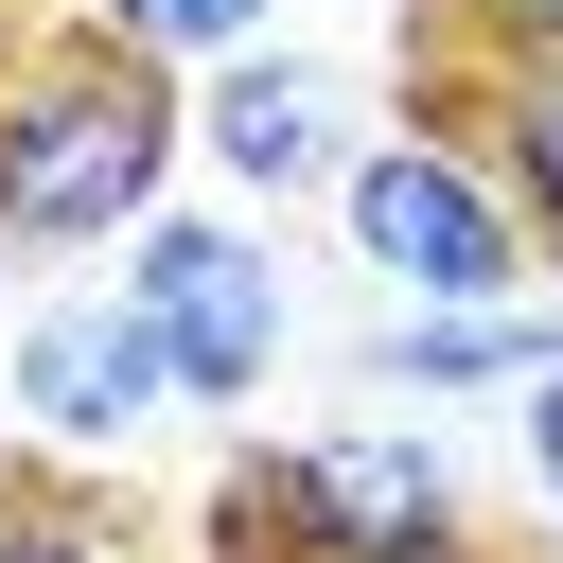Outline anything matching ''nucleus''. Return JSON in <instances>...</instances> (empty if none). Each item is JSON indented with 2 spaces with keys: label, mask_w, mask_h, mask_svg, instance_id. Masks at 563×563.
Returning a JSON list of instances; mask_svg holds the SVG:
<instances>
[{
  "label": "nucleus",
  "mask_w": 563,
  "mask_h": 563,
  "mask_svg": "<svg viewBox=\"0 0 563 563\" xmlns=\"http://www.w3.org/2000/svg\"><path fill=\"white\" fill-rule=\"evenodd\" d=\"M194 176V88L106 53L88 18L0 35V246H141Z\"/></svg>",
  "instance_id": "nucleus-1"
},
{
  "label": "nucleus",
  "mask_w": 563,
  "mask_h": 563,
  "mask_svg": "<svg viewBox=\"0 0 563 563\" xmlns=\"http://www.w3.org/2000/svg\"><path fill=\"white\" fill-rule=\"evenodd\" d=\"M334 246L387 282V317H475V299H528V282H545L510 176H493L475 141H440V123H369V141H352Z\"/></svg>",
  "instance_id": "nucleus-2"
},
{
  "label": "nucleus",
  "mask_w": 563,
  "mask_h": 563,
  "mask_svg": "<svg viewBox=\"0 0 563 563\" xmlns=\"http://www.w3.org/2000/svg\"><path fill=\"white\" fill-rule=\"evenodd\" d=\"M123 299H141V334L176 352V405H194V422H229V405L282 387L299 299H282V246H264L246 211H194V194H176V211L123 246Z\"/></svg>",
  "instance_id": "nucleus-3"
},
{
  "label": "nucleus",
  "mask_w": 563,
  "mask_h": 563,
  "mask_svg": "<svg viewBox=\"0 0 563 563\" xmlns=\"http://www.w3.org/2000/svg\"><path fill=\"white\" fill-rule=\"evenodd\" d=\"M264 493H282V545L299 563H475V493H457V440L440 422L264 440Z\"/></svg>",
  "instance_id": "nucleus-4"
},
{
  "label": "nucleus",
  "mask_w": 563,
  "mask_h": 563,
  "mask_svg": "<svg viewBox=\"0 0 563 563\" xmlns=\"http://www.w3.org/2000/svg\"><path fill=\"white\" fill-rule=\"evenodd\" d=\"M0 387H18V422H35L53 457H141L158 422H194V405H176V352L141 334V299H123V282L35 299V317H18V352H0Z\"/></svg>",
  "instance_id": "nucleus-5"
},
{
  "label": "nucleus",
  "mask_w": 563,
  "mask_h": 563,
  "mask_svg": "<svg viewBox=\"0 0 563 563\" xmlns=\"http://www.w3.org/2000/svg\"><path fill=\"white\" fill-rule=\"evenodd\" d=\"M352 141H369V106H352V70L299 53V35H264V53H229V70L194 88V158H211L229 211H299V194L334 211Z\"/></svg>",
  "instance_id": "nucleus-6"
},
{
  "label": "nucleus",
  "mask_w": 563,
  "mask_h": 563,
  "mask_svg": "<svg viewBox=\"0 0 563 563\" xmlns=\"http://www.w3.org/2000/svg\"><path fill=\"white\" fill-rule=\"evenodd\" d=\"M405 123H440V141H475L493 176H510V211H528V246L563 264V53H493L475 18H405Z\"/></svg>",
  "instance_id": "nucleus-7"
},
{
  "label": "nucleus",
  "mask_w": 563,
  "mask_h": 563,
  "mask_svg": "<svg viewBox=\"0 0 563 563\" xmlns=\"http://www.w3.org/2000/svg\"><path fill=\"white\" fill-rule=\"evenodd\" d=\"M563 369V299H475V317H387L369 387L387 405H528Z\"/></svg>",
  "instance_id": "nucleus-8"
},
{
  "label": "nucleus",
  "mask_w": 563,
  "mask_h": 563,
  "mask_svg": "<svg viewBox=\"0 0 563 563\" xmlns=\"http://www.w3.org/2000/svg\"><path fill=\"white\" fill-rule=\"evenodd\" d=\"M106 53H141V70H176V88H211L229 53H264L282 35V0H70Z\"/></svg>",
  "instance_id": "nucleus-9"
},
{
  "label": "nucleus",
  "mask_w": 563,
  "mask_h": 563,
  "mask_svg": "<svg viewBox=\"0 0 563 563\" xmlns=\"http://www.w3.org/2000/svg\"><path fill=\"white\" fill-rule=\"evenodd\" d=\"M0 563H123L106 493H0Z\"/></svg>",
  "instance_id": "nucleus-10"
},
{
  "label": "nucleus",
  "mask_w": 563,
  "mask_h": 563,
  "mask_svg": "<svg viewBox=\"0 0 563 563\" xmlns=\"http://www.w3.org/2000/svg\"><path fill=\"white\" fill-rule=\"evenodd\" d=\"M510 457H528V510H545V528H563V369H545V387H528V405H510Z\"/></svg>",
  "instance_id": "nucleus-11"
},
{
  "label": "nucleus",
  "mask_w": 563,
  "mask_h": 563,
  "mask_svg": "<svg viewBox=\"0 0 563 563\" xmlns=\"http://www.w3.org/2000/svg\"><path fill=\"white\" fill-rule=\"evenodd\" d=\"M457 18H475L493 53H563V0H457Z\"/></svg>",
  "instance_id": "nucleus-12"
},
{
  "label": "nucleus",
  "mask_w": 563,
  "mask_h": 563,
  "mask_svg": "<svg viewBox=\"0 0 563 563\" xmlns=\"http://www.w3.org/2000/svg\"><path fill=\"white\" fill-rule=\"evenodd\" d=\"M0 35H18V0H0Z\"/></svg>",
  "instance_id": "nucleus-13"
}]
</instances>
